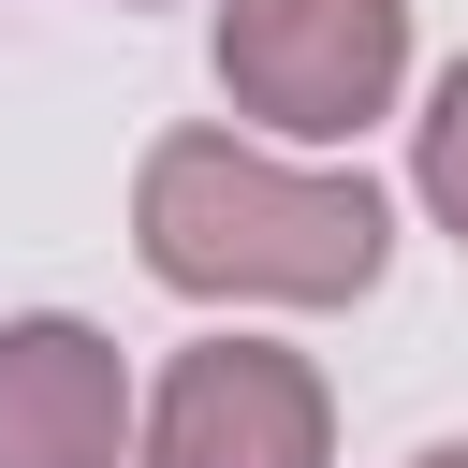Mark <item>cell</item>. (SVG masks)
<instances>
[{
	"label": "cell",
	"instance_id": "cell-6",
	"mask_svg": "<svg viewBox=\"0 0 468 468\" xmlns=\"http://www.w3.org/2000/svg\"><path fill=\"white\" fill-rule=\"evenodd\" d=\"M410 468H468V439H439V453H410Z\"/></svg>",
	"mask_w": 468,
	"mask_h": 468
},
{
	"label": "cell",
	"instance_id": "cell-3",
	"mask_svg": "<svg viewBox=\"0 0 468 468\" xmlns=\"http://www.w3.org/2000/svg\"><path fill=\"white\" fill-rule=\"evenodd\" d=\"M146 468H336V395L307 351L205 336L146 395Z\"/></svg>",
	"mask_w": 468,
	"mask_h": 468
},
{
	"label": "cell",
	"instance_id": "cell-4",
	"mask_svg": "<svg viewBox=\"0 0 468 468\" xmlns=\"http://www.w3.org/2000/svg\"><path fill=\"white\" fill-rule=\"evenodd\" d=\"M132 380L88 322H0V468H117Z\"/></svg>",
	"mask_w": 468,
	"mask_h": 468
},
{
	"label": "cell",
	"instance_id": "cell-2",
	"mask_svg": "<svg viewBox=\"0 0 468 468\" xmlns=\"http://www.w3.org/2000/svg\"><path fill=\"white\" fill-rule=\"evenodd\" d=\"M410 73V0H219V88L234 117L292 146H351Z\"/></svg>",
	"mask_w": 468,
	"mask_h": 468
},
{
	"label": "cell",
	"instance_id": "cell-5",
	"mask_svg": "<svg viewBox=\"0 0 468 468\" xmlns=\"http://www.w3.org/2000/svg\"><path fill=\"white\" fill-rule=\"evenodd\" d=\"M410 190L439 205V234L468 249V58L439 73V102H424V132H410Z\"/></svg>",
	"mask_w": 468,
	"mask_h": 468
},
{
	"label": "cell",
	"instance_id": "cell-1",
	"mask_svg": "<svg viewBox=\"0 0 468 468\" xmlns=\"http://www.w3.org/2000/svg\"><path fill=\"white\" fill-rule=\"evenodd\" d=\"M132 249L161 292H205V307H351L380 292L395 219L366 176H307L234 132H161L132 176Z\"/></svg>",
	"mask_w": 468,
	"mask_h": 468
}]
</instances>
